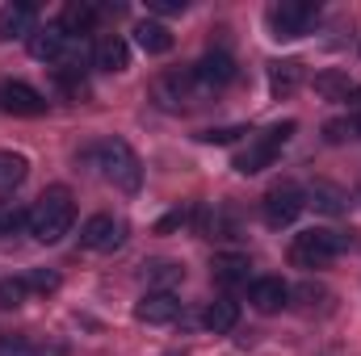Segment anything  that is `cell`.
<instances>
[{"label": "cell", "instance_id": "6da1fadb", "mask_svg": "<svg viewBox=\"0 0 361 356\" xmlns=\"http://www.w3.org/2000/svg\"><path fill=\"white\" fill-rule=\"evenodd\" d=\"M72 222H76V201H72V193L63 184L47 189L30 210V235L38 243H59L72 231Z\"/></svg>", "mask_w": 361, "mask_h": 356}, {"label": "cell", "instance_id": "7a4b0ae2", "mask_svg": "<svg viewBox=\"0 0 361 356\" xmlns=\"http://www.w3.org/2000/svg\"><path fill=\"white\" fill-rule=\"evenodd\" d=\"M85 160H92V168H101V177L109 180L114 189L139 193V184H143V164H139V155L130 151V143H122V139H101L97 147L85 151Z\"/></svg>", "mask_w": 361, "mask_h": 356}, {"label": "cell", "instance_id": "3957f363", "mask_svg": "<svg viewBox=\"0 0 361 356\" xmlns=\"http://www.w3.org/2000/svg\"><path fill=\"white\" fill-rule=\"evenodd\" d=\"M345 248H349V235L328 231V227H311V231L294 235V243H290V265L294 268H328Z\"/></svg>", "mask_w": 361, "mask_h": 356}, {"label": "cell", "instance_id": "277c9868", "mask_svg": "<svg viewBox=\"0 0 361 356\" xmlns=\"http://www.w3.org/2000/svg\"><path fill=\"white\" fill-rule=\"evenodd\" d=\"M298 126L294 122H281V126H269L265 134H257V139H248V147L235 155V172L240 177H257V172H265V168H273V160H277V151L290 143V134H294Z\"/></svg>", "mask_w": 361, "mask_h": 356}, {"label": "cell", "instance_id": "5b68a950", "mask_svg": "<svg viewBox=\"0 0 361 356\" xmlns=\"http://www.w3.org/2000/svg\"><path fill=\"white\" fill-rule=\"evenodd\" d=\"M206 96H210V92L197 84L193 68H185V72H164V76H156V84H152V101H156L160 109H169V113H185V109L202 105Z\"/></svg>", "mask_w": 361, "mask_h": 356}, {"label": "cell", "instance_id": "8992f818", "mask_svg": "<svg viewBox=\"0 0 361 356\" xmlns=\"http://www.w3.org/2000/svg\"><path fill=\"white\" fill-rule=\"evenodd\" d=\"M315 21H319V8L307 4V0H281V4L269 8V30L277 42H294V38L311 34Z\"/></svg>", "mask_w": 361, "mask_h": 356}, {"label": "cell", "instance_id": "52a82bcc", "mask_svg": "<svg viewBox=\"0 0 361 356\" xmlns=\"http://www.w3.org/2000/svg\"><path fill=\"white\" fill-rule=\"evenodd\" d=\"M302 193H298V184H277L265 193V201H261V218H265V227L273 231H281V227H290L298 214H302Z\"/></svg>", "mask_w": 361, "mask_h": 356}, {"label": "cell", "instance_id": "ba28073f", "mask_svg": "<svg viewBox=\"0 0 361 356\" xmlns=\"http://www.w3.org/2000/svg\"><path fill=\"white\" fill-rule=\"evenodd\" d=\"M122 243H126V222L114 214H92L80 227V248L89 252H118Z\"/></svg>", "mask_w": 361, "mask_h": 356}, {"label": "cell", "instance_id": "9c48e42d", "mask_svg": "<svg viewBox=\"0 0 361 356\" xmlns=\"http://www.w3.org/2000/svg\"><path fill=\"white\" fill-rule=\"evenodd\" d=\"M0 109L13 117H38V113H47V96L21 80H0Z\"/></svg>", "mask_w": 361, "mask_h": 356}, {"label": "cell", "instance_id": "30bf717a", "mask_svg": "<svg viewBox=\"0 0 361 356\" xmlns=\"http://www.w3.org/2000/svg\"><path fill=\"white\" fill-rule=\"evenodd\" d=\"M135 319H139V323H147V327L177 323V319H180V298H177V293H164V289H147V293L135 302Z\"/></svg>", "mask_w": 361, "mask_h": 356}, {"label": "cell", "instance_id": "8fae6325", "mask_svg": "<svg viewBox=\"0 0 361 356\" xmlns=\"http://www.w3.org/2000/svg\"><path fill=\"white\" fill-rule=\"evenodd\" d=\"M68 51H72V34L59 21H51V25H42V30L30 34V55L42 59V63H63Z\"/></svg>", "mask_w": 361, "mask_h": 356}, {"label": "cell", "instance_id": "7c38bea8", "mask_svg": "<svg viewBox=\"0 0 361 356\" xmlns=\"http://www.w3.org/2000/svg\"><path fill=\"white\" fill-rule=\"evenodd\" d=\"M193 76H197V84L206 92H219L235 80V59H231L227 51H210V55H202V59L193 63Z\"/></svg>", "mask_w": 361, "mask_h": 356}, {"label": "cell", "instance_id": "4fadbf2b", "mask_svg": "<svg viewBox=\"0 0 361 356\" xmlns=\"http://www.w3.org/2000/svg\"><path fill=\"white\" fill-rule=\"evenodd\" d=\"M248 302H252V310H261V314H277V310L290 302V285H286L281 276H257V281L248 285Z\"/></svg>", "mask_w": 361, "mask_h": 356}, {"label": "cell", "instance_id": "5bb4252c", "mask_svg": "<svg viewBox=\"0 0 361 356\" xmlns=\"http://www.w3.org/2000/svg\"><path fill=\"white\" fill-rule=\"evenodd\" d=\"M92 68H101V72H126V68H130L126 42H122L118 34H101V38L92 42Z\"/></svg>", "mask_w": 361, "mask_h": 356}, {"label": "cell", "instance_id": "9a60e30c", "mask_svg": "<svg viewBox=\"0 0 361 356\" xmlns=\"http://www.w3.org/2000/svg\"><path fill=\"white\" fill-rule=\"evenodd\" d=\"M34 21H38L34 4H25V0H17V4H4V8H0V42H13V38H25V34H34Z\"/></svg>", "mask_w": 361, "mask_h": 356}, {"label": "cell", "instance_id": "2e32d148", "mask_svg": "<svg viewBox=\"0 0 361 356\" xmlns=\"http://www.w3.org/2000/svg\"><path fill=\"white\" fill-rule=\"evenodd\" d=\"M235 323H240V302H231V298L206 302V310H202V327H206V331L227 336V331H235Z\"/></svg>", "mask_w": 361, "mask_h": 356}, {"label": "cell", "instance_id": "e0dca14e", "mask_svg": "<svg viewBox=\"0 0 361 356\" xmlns=\"http://www.w3.org/2000/svg\"><path fill=\"white\" fill-rule=\"evenodd\" d=\"M202 235H210V239H240V210L235 205H214L210 214H202Z\"/></svg>", "mask_w": 361, "mask_h": 356}, {"label": "cell", "instance_id": "ac0fdd59", "mask_svg": "<svg viewBox=\"0 0 361 356\" xmlns=\"http://www.w3.org/2000/svg\"><path fill=\"white\" fill-rule=\"evenodd\" d=\"M135 42L143 55H169L173 51V30L164 21H139L135 25Z\"/></svg>", "mask_w": 361, "mask_h": 356}, {"label": "cell", "instance_id": "d6986e66", "mask_svg": "<svg viewBox=\"0 0 361 356\" xmlns=\"http://www.w3.org/2000/svg\"><path fill=\"white\" fill-rule=\"evenodd\" d=\"M101 13H105V8H101V4H92V0H72V4L63 8L59 25H63V30L76 38V34H89L92 25L101 21Z\"/></svg>", "mask_w": 361, "mask_h": 356}, {"label": "cell", "instance_id": "ffe728a7", "mask_svg": "<svg viewBox=\"0 0 361 356\" xmlns=\"http://www.w3.org/2000/svg\"><path fill=\"white\" fill-rule=\"evenodd\" d=\"M302 84V63L298 59H273L269 63V92L281 101V96H290V92H298Z\"/></svg>", "mask_w": 361, "mask_h": 356}, {"label": "cell", "instance_id": "44dd1931", "mask_svg": "<svg viewBox=\"0 0 361 356\" xmlns=\"http://www.w3.org/2000/svg\"><path fill=\"white\" fill-rule=\"evenodd\" d=\"M248 272H252L248 256H214V260H210V276H214V281H219L223 289L248 285Z\"/></svg>", "mask_w": 361, "mask_h": 356}, {"label": "cell", "instance_id": "7402d4cb", "mask_svg": "<svg viewBox=\"0 0 361 356\" xmlns=\"http://www.w3.org/2000/svg\"><path fill=\"white\" fill-rule=\"evenodd\" d=\"M143 281H147L152 289L173 293V285L185 281V268H180L177 260H147V265H143Z\"/></svg>", "mask_w": 361, "mask_h": 356}, {"label": "cell", "instance_id": "603a6c76", "mask_svg": "<svg viewBox=\"0 0 361 356\" xmlns=\"http://www.w3.org/2000/svg\"><path fill=\"white\" fill-rule=\"evenodd\" d=\"M0 356H63V344H34L25 336H0Z\"/></svg>", "mask_w": 361, "mask_h": 356}, {"label": "cell", "instance_id": "cb8c5ba5", "mask_svg": "<svg viewBox=\"0 0 361 356\" xmlns=\"http://www.w3.org/2000/svg\"><path fill=\"white\" fill-rule=\"evenodd\" d=\"M311 205H315L319 214H345V210H349V193L336 189V184H324V180H319V184L311 189Z\"/></svg>", "mask_w": 361, "mask_h": 356}, {"label": "cell", "instance_id": "d4e9b609", "mask_svg": "<svg viewBox=\"0 0 361 356\" xmlns=\"http://www.w3.org/2000/svg\"><path fill=\"white\" fill-rule=\"evenodd\" d=\"M25 177H30V160L17 151H0V193H13Z\"/></svg>", "mask_w": 361, "mask_h": 356}, {"label": "cell", "instance_id": "484cf974", "mask_svg": "<svg viewBox=\"0 0 361 356\" xmlns=\"http://www.w3.org/2000/svg\"><path fill=\"white\" fill-rule=\"evenodd\" d=\"M357 89L345 72H324V76H315V92L324 96V101H349V92Z\"/></svg>", "mask_w": 361, "mask_h": 356}, {"label": "cell", "instance_id": "4316f807", "mask_svg": "<svg viewBox=\"0 0 361 356\" xmlns=\"http://www.w3.org/2000/svg\"><path fill=\"white\" fill-rule=\"evenodd\" d=\"M21 227H30V210H21L17 201H0V239L17 235Z\"/></svg>", "mask_w": 361, "mask_h": 356}, {"label": "cell", "instance_id": "83f0119b", "mask_svg": "<svg viewBox=\"0 0 361 356\" xmlns=\"http://www.w3.org/2000/svg\"><path fill=\"white\" fill-rule=\"evenodd\" d=\"M25 298H30V289H25L21 276H4L0 281V310H17V306H25Z\"/></svg>", "mask_w": 361, "mask_h": 356}, {"label": "cell", "instance_id": "f1b7e54d", "mask_svg": "<svg viewBox=\"0 0 361 356\" xmlns=\"http://www.w3.org/2000/svg\"><path fill=\"white\" fill-rule=\"evenodd\" d=\"M324 139H328V143H349V139H361L357 117H341V122H328V126H324Z\"/></svg>", "mask_w": 361, "mask_h": 356}, {"label": "cell", "instance_id": "f546056e", "mask_svg": "<svg viewBox=\"0 0 361 356\" xmlns=\"http://www.w3.org/2000/svg\"><path fill=\"white\" fill-rule=\"evenodd\" d=\"M21 281H25V289H30V293H55V289H59V276H55V272H47V268H34V272H25Z\"/></svg>", "mask_w": 361, "mask_h": 356}, {"label": "cell", "instance_id": "4dcf8cb0", "mask_svg": "<svg viewBox=\"0 0 361 356\" xmlns=\"http://www.w3.org/2000/svg\"><path fill=\"white\" fill-rule=\"evenodd\" d=\"M240 134H248V126H214V130H202L197 139H202V143H214V147H223V143H235Z\"/></svg>", "mask_w": 361, "mask_h": 356}, {"label": "cell", "instance_id": "1f68e13d", "mask_svg": "<svg viewBox=\"0 0 361 356\" xmlns=\"http://www.w3.org/2000/svg\"><path fill=\"white\" fill-rule=\"evenodd\" d=\"M147 8H152V13H160V17H169V13H185V8H189V0H147Z\"/></svg>", "mask_w": 361, "mask_h": 356}, {"label": "cell", "instance_id": "d6a6232c", "mask_svg": "<svg viewBox=\"0 0 361 356\" xmlns=\"http://www.w3.org/2000/svg\"><path fill=\"white\" fill-rule=\"evenodd\" d=\"M298 298H302V306H307V310H315V302H328V289H319V285H302V289H298Z\"/></svg>", "mask_w": 361, "mask_h": 356}, {"label": "cell", "instance_id": "836d02e7", "mask_svg": "<svg viewBox=\"0 0 361 356\" xmlns=\"http://www.w3.org/2000/svg\"><path fill=\"white\" fill-rule=\"evenodd\" d=\"M180 222H185V210H173L169 218H160V227H156V231H173V227H180Z\"/></svg>", "mask_w": 361, "mask_h": 356}, {"label": "cell", "instance_id": "e575fe53", "mask_svg": "<svg viewBox=\"0 0 361 356\" xmlns=\"http://www.w3.org/2000/svg\"><path fill=\"white\" fill-rule=\"evenodd\" d=\"M349 105H353V109L361 113V89H353V92H349Z\"/></svg>", "mask_w": 361, "mask_h": 356}]
</instances>
